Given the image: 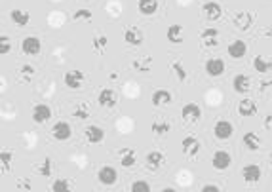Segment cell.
<instances>
[{"mask_svg": "<svg viewBox=\"0 0 272 192\" xmlns=\"http://www.w3.org/2000/svg\"><path fill=\"white\" fill-rule=\"evenodd\" d=\"M271 160H272V154H271Z\"/></svg>", "mask_w": 272, "mask_h": 192, "instance_id": "cell-41", "label": "cell"}, {"mask_svg": "<svg viewBox=\"0 0 272 192\" xmlns=\"http://www.w3.org/2000/svg\"><path fill=\"white\" fill-rule=\"evenodd\" d=\"M213 131H215V137H217V139H221V141H227L228 137L232 135L234 128H232V124H230L228 120H219V122L215 124Z\"/></svg>", "mask_w": 272, "mask_h": 192, "instance_id": "cell-5", "label": "cell"}, {"mask_svg": "<svg viewBox=\"0 0 272 192\" xmlns=\"http://www.w3.org/2000/svg\"><path fill=\"white\" fill-rule=\"evenodd\" d=\"M181 116L187 122H196L202 116V110H200V107L196 103H187L181 110Z\"/></svg>", "mask_w": 272, "mask_h": 192, "instance_id": "cell-6", "label": "cell"}, {"mask_svg": "<svg viewBox=\"0 0 272 192\" xmlns=\"http://www.w3.org/2000/svg\"><path fill=\"white\" fill-rule=\"evenodd\" d=\"M105 44H107V38H105V36H97V38L93 40V46H95V48H105Z\"/></svg>", "mask_w": 272, "mask_h": 192, "instance_id": "cell-37", "label": "cell"}, {"mask_svg": "<svg viewBox=\"0 0 272 192\" xmlns=\"http://www.w3.org/2000/svg\"><path fill=\"white\" fill-rule=\"evenodd\" d=\"M124 40L128 44H132V46H139V44L143 42V35H141V31L139 29H128L126 33H124Z\"/></svg>", "mask_w": 272, "mask_h": 192, "instance_id": "cell-23", "label": "cell"}, {"mask_svg": "<svg viewBox=\"0 0 272 192\" xmlns=\"http://www.w3.org/2000/svg\"><path fill=\"white\" fill-rule=\"evenodd\" d=\"M227 52L232 59H242L246 55V52H248V46H246L244 40H234L232 44H228Z\"/></svg>", "mask_w": 272, "mask_h": 192, "instance_id": "cell-7", "label": "cell"}, {"mask_svg": "<svg viewBox=\"0 0 272 192\" xmlns=\"http://www.w3.org/2000/svg\"><path fill=\"white\" fill-rule=\"evenodd\" d=\"M171 101V93L168 89H156L153 93V105L154 107H162V105H168Z\"/></svg>", "mask_w": 272, "mask_h": 192, "instance_id": "cell-17", "label": "cell"}, {"mask_svg": "<svg viewBox=\"0 0 272 192\" xmlns=\"http://www.w3.org/2000/svg\"><path fill=\"white\" fill-rule=\"evenodd\" d=\"M171 69H173V70L179 74V80H185V78H187V72H185V69H183L181 63H173V65H171Z\"/></svg>", "mask_w": 272, "mask_h": 192, "instance_id": "cell-34", "label": "cell"}, {"mask_svg": "<svg viewBox=\"0 0 272 192\" xmlns=\"http://www.w3.org/2000/svg\"><path fill=\"white\" fill-rule=\"evenodd\" d=\"M221 189L217 187V185H204L202 187V192H219Z\"/></svg>", "mask_w": 272, "mask_h": 192, "instance_id": "cell-38", "label": "cell"}, {"mask_svg": "<svg viewBox=\"0 0 272 192\" xmlns=\"http://www.w3.org/2000/svg\"><path fill=\"white\" fill-rule=\"evenodd\" d=\"M86 139H88V143H91V145L101 143L105 139V131L99 128V126H90V128H86Z\"/></svg>", "mask_w": 272, "mask_h": 192, "instance_id": "cell-16", "label": "cell"}, {"mask_svg": "<svg viewBox=\"0 0 272 192\" xmlns=\"http://www.w3.org/2000/svg\"><path fill=\"white\" fill-rule=\"evenodd\" d=\"M116 101H118V95H116L114 89H111V87L101 89V93H99V105L101 107H114Z\"/></svg>", "mask_w": 272, "mask_h": 192, "instance_id": "cell-8", "label": "cell"}, {"mask_svg": "<svg viewBox=\"0 0 272 192\" xmlns=\"http://www.w3.org/2000/svg\"><path fill=\"white\" fill-rule=\"evenodd\" d=\"M205 72L209 74V76H221L223 72H225V63H223V59H209L207 63H205Z\"/></svg>", "mask_w": 272, "mask_h": 192, "instance_id": "cell-11", "label": "cell"}, {"mask_svg": "<svg viewBox=\"0 0 272 192\" xmlns=\"http://www.w3.org/2000/svg\"><path fill=\"white\" fill-rule=\"evenodd\" d=\"M0 42H2V48H0V52H2V55H6V53L10 52V48H12V46L8 44V38H6V36H2V38H0Z\"/></svg>", "mask_w": 272, "mask_h": 192, "instance_id": "cell-36", "label": "cell"}, {"mask_svg": "<svg viewBox=\"0 0 272 192\" xmlns=\"http://www.w3.org/2000/svg\"><path fill=\"white\" fill-rule=\"evenodd\" d=\"M120 154H122L120 164H122L124 168H134V166H136V152H134V150L124 149V150H120Z\"/></svg>", "mask_w": 272, "mask_h": 192, "instance_id": "cell-27", "label": "cell"}, {"mask_svg": "<svg viewBox=\"0 0 272 192\" xmlns=\"http://www.w3.org/2000/svg\"><path fill=\"white\" fill-rule=\"evenodd\" d=\"M51 118V108L44 105V103H40V105H36V107L33 108V120L36 122V124H44Z\"/></svg>", "mask_w": 272, "mask_h": 192, "instance_id": "cell-4", "label": "cell"}, {"mask_svg": "<svg viewBox=\"0 0 272 192\" xmlns=\"http://www.w3.org/2000/svg\"><path fill=\"white\" fill-rule=\"evenodd\" d=\"M21 48L27 55H36L40 52V40L36 36H29L21 42Z\"/></svg>", "mask_w": 272, "mask_h": 192, "instance_id": "cell-13", "label": "cell"}, {"mask_svg": "<svg viewBox=\"0 0 272 192\" xmlns=\"http://www.w3.org/2000/svg\"><path fill=\"white\" fill-rule=\"evenodd\" d=\"M253 67L257 72H269L272 69V61L271 59H265L263 55H255L253 57Z\"/></svg>", "mask_w": 272, "mask_h": 192, "instance_id": "cell-25", "label": "cell"}, {"mask_svg": "<svg viewBox=\"0 0 272 192\" xmlns=\"http://www.w3.org/2000/svg\"><path fill=\"white\" fill-rule=\"evenodd\" d=\"M251 23H253V16H251L250 12H240V14L234 17V25H236L238 29H242V31H248Z\"/></svg>", "mask_w": 272, "mask_h": 192, "instance_id": "cell-19", "label": "cell"}, {"mask_svg": "<svg viewBox=\"0 0 272 192\" xmlns=\"http://www.w3.org/2000/svg\"><path fill=\"white\" fill-rule=\"evenodd\" d=\"M76 21L78 19H91V12L90 10H78V12H74V16H72Z\"/></svg>", "mask_w": 272, "mask_h": 192, "instance_id": "cell-32", "label": "cell"}, {"mask_svg": "<svg viewBox=\"0 0 272 192\" xmlns=\"http://www.w3.org/2000/svg\"><path fill=\"white\" fill-rule=\"evenodd\" d=\"M50 164H51V162H50V160L46 158V160H44V166L40 168V173H42V175H50Z\"/></svg>", "mask_w": 272, "mask_h": 192, "instance_id": "cell-39", "label": "cell"}, {"mask_svg": "<svg viewBox=\"0 0 272 192\" xmlns=\"http://www.w3.org/2000/svg\"><path fill=\"white\" fill-rule=\"evenodd\" d=\"M242 177L246 179V183H257L261 179V168L257 164H250L242 170Z\"/></svg>", "mask_w": 272, "mask_h": 192, "instance_id": "cell-12", "label": "cell"}, {"mask_svg": "<svg viewBox=\"0 0 272 192\" xmlns=\"http://www.w3.org/2000/svg\"><path fill=\"white\" fill-rule=\"evenodd\" d=\"M230 162H232V158H230V154H228L227 150H217V152L213 154V158H211L213 168L219 171L227 170L228 166H230Z\"/></svg>", "mask_w": 272, "mask_h": 192, "instance_id": "cell-1", "label": "cell"}, {"mask_svg": "<svg viewBox=\"0 0 272 192\" xmlns=\"http://www.w3.org/2000/svg\"><path fill=\"white\" fill-rule=\"evenodd\" d=\"M97 177H99V181H101L103 185H114L116 179H118V173H116V170L111 168V166H105V168L99 170Z\"/></svg>", "mask_w": 272, "mask_h": 192, "instance_id": "cell-10", "label": "cell"}, {"mask_svg": "<svg viewBox=\"0 0 272 192\" xmlns=\"http://www.w3.org/2000/svg\"><path fill=\"white\" fill-rule=\"evenodd\" d=\"M267 35H269V36H272V29H269V33H267Z\"/></svg>", "mask_w": 272, "mask_h": 192, "instance_id": "cell-40", "label": "cell"}, {"mask_svg": "<svg viewBox=\"0 0 272 192\" xmlns=\"http://www.w3.org/2000/svg\"><path fill=\"white\" fill-rule=\"evenodd\" d=\"M153 131H156V133H168L170 131V124L168 122H154L153 124Z\"/></svg>", "mask_w": 272, "mask_h": 192, "instance_id": "cell-31", "label": "cell"}, {"mask_svg": "<svg viewBox=\"0 0 272 192\" xmlns=\"http://www.w3.org/2000/svg\"><path fill=\"white\" fill-rule=\"evenodd\" d=\"M202 10H204V14L207 16V19H219L221 14H223L221 4H217V2H205L204 6H202Z\"/></svg>", "mask_w": 272, "mask_h": 192, "instance_id": "cell-14", "label": "cell"}, {"mask_svg": "<svg viewBox=\"0 0 272 192\" xmlns=\"http://www.w3.org/2000/svg\"><path fill=\"white\" fill-rule=\"evenodd\" d=\"M242 141H244V145L250 150H259V147H261V139H259V135L253 133V131H248V133L244 135Z\"/></svg>", "mask_w": 272, "mask_h": 192, "instance_id": "cell-26", "label": "cell"}, {"mask_svg": "<svg viewBox=\"0 0 272 192\" xmlns=\"http://www.w3.org/2000/svg\"><path fill=\"white\" fill-rule=\"evenodd\" d=\"M74 116L80 118V120L88 118V116H90V108H88V105H80V107L74 110Z\"/></svg>", "mask_w": 272, "mask_h": 192, "instance_id": "cell-30", "label": "cell"}, {"mask_svg": "<svg viewBox=\"0 0 272 192\" xmlns=\"http://www.w3.org/2000/svg\"><path fill=\"white\" fill-rule=\"evenodd\" d=\"M51 191L53 192H67L70 191V183L67 179H57L53 185H51Z\"/></svg>", "mask_w": 272, "mask_h": 192, "instance_id": "cell-28", "label": "cell"}, {"mask_svg": "<svg viewBox=\"0 0 272 192\" xmlns=\"http://www.w3.org/2000/svg\"><path fill=\"white\" fill-rule=\"evenodd\" d=\"M51 133H53V137L57 141H67V139H70V135H72V129H70L68 122H57L51 128Z\"/></svg>", "mask_w": 272, "mask_h": 192, "instance_id": "cell-3", "label": "cell"}, {"mask_svg": "<svg viewBox=\"0 0 272 192\" xmlns=\"http://www.w3.org/2000/svg\"><path fill=\"white\" fill-rule=\"evenodd\" d=\"M202 40H211V38H217V29H205V31H202Z\"/></svg>", "mask_w": 272, "mask_h": 192, "instance_id": "cell-33", "label": "cell"}, {"mask_svg": "<svg viewBox=\"0 0 272 192\" xmlns=\"http://www.w3.org/2000/svg\"><path fill=\"white\" fill-rule=\"evenodd\" d=\"M250 78L246 76V74H236L234 76V80H232V87H234V91H238V93H248L250 91Z\"/></svg>", "mask_w": 272, "mask_h": 192, "instance_id": "cell-15", "label": "cell"}, {"mask_svg": "<svg viewBox=\"0 0 272 192\" xmlns=\"http://www.w3.org/2000/svg\"><path fill=\"white\" fill-rule=\"evenodd\" d=\"M10 17H12V21L16 23V25H19V27H25L27 23L31 21V16L25 10H12L10 12Z\"/></svg>", "mask_w": 272, "mask_h": 192, "instance_id": "cell-24", "label": "cell"}, {"mask_svg": "<svg viewBox=\"0 0 272 192\" xmlns=\"http://www.w3.org/2000/svg\"><path fill=\"white\" fill-rule=\"evenodd\" d=\"M10 162H12V152H2V166H4V170H8Z\"/></svg>", "mask_w": 272, "mask_h": 192, "instance_id": "cell-35", "label": "cell"}, {"mask_svg": "<svg viewBox=\"0 0 272 192\" xmlns=\"http://www.w3.org/2000/svg\"><path fill=\"white\" fill-rule=\"evenodd\" d=\"M132 191L134 192H149L151 191V185H149L147 181H136V183L132 185Z\"/></svg>", "mask_w": 272, "mask_h": 192, "instance_id": "cell-29", "label": "cell"}, {"mask_svg": "<svg viewBox=\"0 0 272 192\" xmlns=\"http://www.w3.org/2000/svg\"><path fill=\"white\" fill-rule=\"evenodd\" d=\"M255 112H257V105H255L253 99H244V101H240V105H238V114H240V116H253Z\"/></svg>", "mask_w": 272, "mask_h": 192, "instance_id": "cell-18", "label": "cell"}, {"mask_svg": "<svg viewBox=\"0 0 272 192\" xmlns=\"http://www.w3.org/2000/svg\"><path fill=\"white\" fill-rule=\"evenodd\" d=\"M166 36H168V40H170L171 44H181L183 42V27L181 25H170Z\"/></svg>", "mask_w": 272, "mask_h": 192, "instance_id": "cell-21", "label": "cell"}, {"mask_svg": "<svg viewBox=\"0 0 272 192\" xmlns=\"http://www.w3.org/2000/svg\"><path fill=\"white\" fill-rule=\"evenodd\" d=\"M181 147L187 156H196L200 150V141L196 137H185L181 141Z\"/></svg>", "mask_w": 272, "mask_h": 192, "instance_id": "cell-9", "label": "cell"}, {"mask_svg": "<svg viewBox=\"0 0 272 192\" xmlns=\"http://www.w3.org/2000/svg\"><path fill=\"white\" fill-rule=\"evenodd\" d=\"M139 12L143 16H153L158 10V0H139Z\"/></svg>", "mask_w": 272, "mask_h": 192, "instance_id": "cell-20", "label": "cell"}, {"mask_svg": "<svg viewBox=\"0 0 272 192\" xmlns=\"http://www.w3.org/2000/svg\"><path fill=\"white\" fill-rule=\"evenodd\" d=\"M162 164H164V154H162V152L153 150V152L147 154V166H149L151 170H158Z\"/></svg>", "mask_w": 272, "mask_h": 192, "instance_id": "cell-22", "label": "cell"}, {"mask_svg": "<svg viewBox=\"0 0 272 192\" xmlns=\"http://www.w3.org/2000/svg\"><path fill=\"white\" fill-rule=\"evenodd\" d=\"M84 72L82 70H68L65 74V86L70 87V89H78L82 87V82H84Z\"/></svg>", "mask_w": 272, "mask_h": 192, "instance_id": "cell-2", "label": "cell"}]
</instances>
